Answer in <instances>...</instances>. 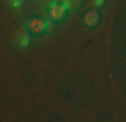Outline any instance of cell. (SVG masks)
Here are the masks:
<instances>
[{"label":"cell","instance_id":"1","mask_svg":"<svg viewBox=\"0 0 126 122\" xmlns=\"http://www.w3.org/2000/svg\"><path fill=\"white\" fill-rule=\"evenodd\" d=\"M25 27L33 33V35H49V33H53L55 24L53 20L49 18V16H29V18L25 20Z\"/></svg>","mask_w":126,"mask_h":122},{"label":"cell","instance_id":"2","mask_svg":"<svg viewBox=\"0 0 126 122\" xmlns=\"http://www.w3.org/2000/svg\"><path fill=\"white\" fill-rule=\"evenodd\" d=\"M31 35H33V33H31L27 27L14 31V35H12V45L18 47V49H27L31 43H33V37H31Z\"/></svg>","mask_w":126,"mask_h":122},{"label":"cell","instance_id":"3","mask_svg":"<svg viewBox=\"0 0 126 122\" xmlns=\"http://www.w3.org/2000/svg\"><path fill=\"white\" fill-rule=\"evenodd\" d=\"M45 14L55 22V20H65L67 10H65L63 6H53V4H49V8H47V12H45Z\"/></svg>","mask_w":126,"mask_h":122},{"label":"cell","instance_id":"4","mask_svg":"<svg viewBox=\"0 0 126 122\" xmlns=\"http://www.w3.org/2000/svg\"><path fill=\"white\" fill-rule=\"evenodd\" d=\"M83 20H85V27H90V29L98 27L100 20H102V16H100V12H98V8H92V10L83 16Z\"/></svg>","mask_w":126,"mask_h":122},{"label":"cell","instance_id":"5","mask_svg":"<svg viewBox=\"0 0 126 122\" xmlns=\"http://www.w3.org/2000/svg\"><path fill=\"white\" fill-rule=\"evenodd\" d=\"M83 4V0H63V8H65L67 12H75V10H79Z\"/></svg>","mask_w":126,"mask_h":122},{"label":"cell","instance_id":"6","mask_svg":"<svg viewBox=\"0 0 126 122\" xmlns=\"http://www.w3.org/2000/svg\"><path fill=\"white\" fill-rule=\"evenodd\" d=\"M88 4H90L92 8H98V10H100V8L106 4V0H88Z\"/></svg>","mask_w":126,"mask_h":122},{"label":"cell","instance_id":"7","mask_svg":"<svg viewBox=\"0 0 126 122\" xmlns=\"http://www.w3.org/2000/svg\"><path fill=\"white\" fill-rule=\"evenodd\" d=\"M8 4H10L12 8H20L22 4H25V0H8Z\"/></svg>","mask_w":126,"mask_h":122},{"label":"cell","instance_id":"8","mask_svg":"<svg viewBox=\"0 0 126 122\" xmlns=\"http://www.w3.org/2000/svg\"><path fill=\"white\" fill-rule=\"evenodd\" d=\"M49 4H53V6H63V0H49Z\"/></svg>","mask_w":126,"mask_h":122}]
</instances>
